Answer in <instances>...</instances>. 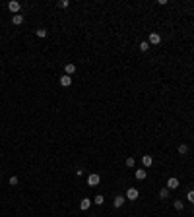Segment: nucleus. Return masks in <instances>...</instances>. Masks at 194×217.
<instances>
[{
    "instance_id": "1",
    "label": "nucleus",
    "mask_w": 194,
    "mask_h": 217,
    "mask_svg": "<svg viewBox=\"0 0 194 217\" xmlns=\"http://www.w3.org/2000/svg\"><path fill=\"white\" fill-rule=\"evenodd\" d=\"M148 43L149 45H159V43H161V35H159V33H149Z\"/></svg>"
},
{
    "instance_id": "2",
    "label": "nucleus",
    "mask_w": 194,
    "mask_h": 217,
    "mask_svg": "<svg viewBox=\"0 0 194 217\" xmlns=\"http://www.w3.org/2000/svg\"><path fill=\"white\" fill-rule=\"evenodd\" d=\"M99 182H101V176H99V174H95V172L87 176V184H89V186H97Z\"/></svg>"
},
{
    "instance_id": "3",
    "label": "nucleus",
    "mask_w": 194,
    "mask_h": 217,
    "mask_svg": "<svg viewBox=\"0 0 194 217\" xmlns=\"http://www.w3.org/2000/svg\"><path fill=\"white\" fill-rule=\"evenodd\" d=\"M138 196H140V192L136 190V188H128V190H126V198L128 200H136Z\"/></svg>"
},
{
    "instance_id": "4",
    "label": "nucleus",
    "mask_w": 194,
    "mask_h": 217,
    "mask_svg": "<svg viewBox=\"0 0 194 217\" xmlns=\"http://www.w3.org/2000/svg\"><path fill=\"white\" fill-rule=\"evenodd\" d=\"M19 2H16V0H12V2H10V4H8V10H10V12H14V14H19Z\"/></svg>"
},
{
    "instance_id": "5",
    "label": "nucleus",
    "mask_w": 194,
    "mask_h": 217,
    "mask_svg": "<svg viewBox=\"0 0 194 217\" xmlns=\"http://www.w3.org/2000/svg\"><path fill=\"white\" fill-rule=\"evenodd\" d=\"M89 205H91V200L89 198H84L82 202H80V209L85 211V209H89Z\"/></svg>"
},
{
    "instance_id": "6",
    "label": "nucleus",
    "mask_w": 194,
    "mask_h": 217,
    "mask_svg": "<svg viewBox=\"0 0 194 217\" xmlns=\"http://www.w3.org/2000/svg\"><path fill=\"white\" fill-rule=\"evenodd\" d=\"M60 85H62V87H68V85H72V78L64 74V76L60 78Z\"/></svg>"
},
{
    "instance_id": "7",
    "label": "nucleus",
    "mask_w": 194,
    "mask_h": 217,
    "mask_svg": "<svg viewBox=\"0 0 194 217\" xmlns=\"http://www.w3.org/2000/svg\"><path fill=\"white\" fill-rule=\"evenodd\" d=\"M64 70H66V76H72L74 72H76V64H72V62H68L64 66Z\"/></svg>"
},
{
    "instance_id": "8",
    "label": "nucleus",
    "mask_w": 194,
    "mask_h": 217,
    "mask_svg": "<svg viewBox=\"0 0 194 217\" xmlns=\"http://www.w3.org/2000/svg\"><path fill=\"white\" fill-rule=\"evenodd\" d=\"M153 159H151V155H142V165L144 167H151Z\"/></svg>"
},
{
    "instance_id": "9",
    "label": "nucleus",
    "mask_w": 194,
    "mask_h": 217,
    "mask_svg": "<svg viewBox=\"0 0 194 217\" xmlns=\"http://www.w3.org/2000/svg\"><path fill=\"white\" fill-rule=\"evenodd\" d=\"M167 188H171V190L179 188V180L175 179V176H173V179H169V180H167Z\"/></svg>"
},
{
    "instance_id": "10",
    "label": "nucleus",
    "mask_w": 194,
    "mask_h": 217,
    "mask_svg": "<svg viewBox=\"0 0 194 217\" xmlns=\"http://www.w3.org/2000/svg\"><path fill=\"white\" fill-rule=\"evenodd\" d=\"M12 23L14 25H19V23H23V16H19V14H16L12 18Z\"/></svg>"
},
{
    "instance_id": "11",
    "label": "nucleus",
    "mask_w": 194,
    "mask_h": 217,
    "mask_svg": "<svg viewBox=\"0 0 194 217\" xmlns=\"http://www.w3.org/2000/svg\"><path fill=\"white\" fill-rule=\"evenodd\" d=\"M146 176H148V172L144 171V169H140V171H136V179H138V180H144Z\"/></svg>"
},
{
    "instance_id": "12",
    "label": "nucleus",
    "mask_w": 194,
    "mask_h": 217,
    "mask_svg": "<svg viewBox=\"0 0 194 217\" xmlns=\"http://www.w3.org/2000/svg\"><path fill=\"white\" fill-rule=\"evenodd\" d=\"M113 204H115V207H120V205L124 204V196H116V198H115V202H113Z\"/></svg>"
},
{
    "instance_id": "13",
    "label": "nucleus",
    "mask_w": 194,
    "mask_h": 217,
    "mask_svg": "<svg viewBox=\"0 0 194 217\" xmlns=\"http://www.w3.org/2000/svg\"><path fill=\"white\" fill-rule=\"evenodd\" d=\"M167 196H169V188H161V190H159V198L167 200Z\"/></svg>"
},
{
    "instance_id": "14",
    "label": "nucleus",
    "mask_w": 194,
    "mask_h": 217,
    "mask_svg": "<svg viewBox=\"0 0 194 217\" xmlns=\"http://www.w3.org/2000/svg\"><path fill=\"white\" fill-rule=\"evenodd\" d=\"M35 33H37V37H41V39H43V37H47V29H45V27H39V29H37Z\"/></svg>"
},
{
    "instance_id": "15",
    "label": "nucleus",
    "mask_w": 194,
    "mask_h": 217,
    "mask_svg": "<svg viewBox=\"0 0 194 217\" xmlns=\"http://www.w3.org/2000/svg\"><path fill=\"white\" fill-rule=\"evenodd\" d=\"M93 202H95L97 205H103V204H105V198H103V196H101V194H97V196H95V200H93Z\"/></svg>"
},
{
    "instance_id": "16",
    "label": "nucleus",
    "mask_w": 194,
    "mask_h": 217,
    "mask_svg": "<svg viewBox=\"0 0 194 217\" xmlns=\"http://www.w3.org/2000/svg\"><path fill=\"white\" fill-rule=\"evenodd\" d=\"M148 49H149V43H148V41H142V43H140V51L146 52Z\"/></svg>"
},
{
    "instance_id": "17",
    "label": "nucleus",
    "mask_w": 194,
    "mask_h": 217,
    "mask_svg": "<svg viewBox=\"0 0 194 217\" xmlns=\"http://www.w3.org/2000/svg\"><path fill=\"white\" fill-rule=\"evenodd\" d=\"M179 153H181V155H186V153H188V146H184V144H182V146H179Z\"/></svg>"
},
{
    "instance_id": "18",
    "label": "nucleus",
    "mask_w": 194,
    "mask_h": 217,
    "mask_svg": "<svg viewBox=\"0 0 194 217\" xmlns=\"http://www.w3.org/2000/svg\"><path fill=\"white\" fill-rule=\"evenodd\" d=\"M18 182H19L18 176H10V186H18Z\"/></svg>"
},
{
    "instance_id": "19",
    "label": "nucleus",
    "mask_w": 194,
    "mask_h": 217,
    "mask_svg": "<svg viewBox=\"0 0 194 217\" xmlns=\"http://www.w3.org/2000/svg\"><path fill=\"white\" fill-rule=\"evenodd\" d=\"M186 200L190 202V204H194V190H190V192L186 194Z\"/></svg>"
},
{
    "instance_id": "20",
    "label": "nucleus",
    "mask_w": 194,
    "mask_h": 217,
    "mask_svg": "<svg viewBox=\"0 0 194 217\" xmlns=\"http://www.w3.org/2000/svg\"><path fill=\"white\" fill-rule=\"evenodd\" d=\"M182 207H184V204H182V202H179V200H175V209H179V211H181Z\"/></svg>"
},
{
    "instance_id": "21",
    "label": "nucleus",
    "mask_w": 194,
    "mask_h": 217,
    "mask_svg": "<svg viewBox=\"0 0 194 217\" xmlns=\"http://www.w3.org/2000/svg\"><path fill=\"white\" fill-rule=\"evenodd\" d=\"M58 6H60V8H68V6H70V2H68V0H60V2H58Z\"/></svg>"
},
{
    "instance_id": "22",
    "label": "nucleus",
    "mask_w": 194,
    "mask_h": 217,
    "mask_svg": "<svg viewBox=\"0 0 194 217\" xmlns=\"http://www.w3.org/2000/svg\"><path fill=\"white\" fill-rule=\"evenodd\" d=\"M126 167H134V159H132V157L126 159Z\"/></svg>"
}]
</instances>
